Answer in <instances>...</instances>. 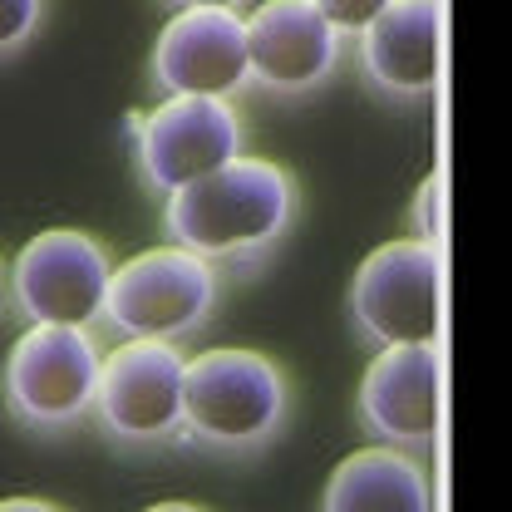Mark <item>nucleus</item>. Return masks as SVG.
I'll return each mask as SVG.
<instances>
[{"mask_svg": "<svg viewBox=\"0 0 512 512\" xmlns=\"http://www.w3.org/2000/svg\"><path fill=\"white\" fill-rule=\"evenodd\" d=\"M301 217L296 178L271 158H232L212 178L163 197V232L173 247L217 271H256Z\"/></svg>", "mask_w": 512, "mask_h": 512, "instance_id": "obj_1", "label": "nucleus"}, {"mask_svg": "<svg viewBox=\"0 0 512 512\" xmlns=\"http://www.w3.org/2000/svg\"><path fill=\"white\" fill-rule=\"evenodd\" d=\"M311 5L325 15V25H330L340 40H355V35H365V30L380 20L394 0H311Z\"/></svg>", "mask_w": 512, "mask_h": 512, "instance_id": "obj_16", "label": "nucleus"}, {"mask_svg": "<svg viewBox=\"0 0 512 512\" xmlns=\"http://www.w3.org/2000/svg\"><path fill=\"white\" fill-rule=\"evenodd\" d=\"M345 311L370 350L389 345H444L448 261L444 247L394 237L355 266Z\"/></svg>", "mask_w": 512, "mask_h": 512, "instance_id": "obj_3", "label": "nucleus"}, {"mask_svg": "<svg viewBox=\"0 0 512 512\" xmlns=\"http://www.w3.org/2000/svg\"><path fill=\"white\" fill-rule=\"evenodd\" d=\"M0 306H5V261H0Z\"/></svg>", "mask_w": 512, "mask_h": 512, "instance_id": "obj_20", "label": "nucleus"}, {"mask_svg": "<svg viewBox=\"0 0 512 512\" xmlns=\"http://www.w3.org/2000/svg\"><path fill=\"white\" fill-rule=\"evenodd\" d=\"M360 74L389 104H424L444 89L448 10L444 0H394L380 20L355 35Z\"/></svg>", "mask_w": 512, "mask_h": 512, "instance_id": "obj_12", "label": "nucleus"}, {"mask_svg": "<svg viewBox=\"0 0 512 512\" xmlns=\"http://www.w3.org/2000/svg\"><path fill=\"white\" fill-rule=\"evenodd\" d=\"M320 512H434V483L424 458L365 444L330 468Z\"/></svg>", "mask_w": 512, "mask_h": 512, "instance_id": "obj_13", "label": "nucleus"}, {"mask_svg": "<svg viewBox=\"0 0 512 512\" xmlns=\"http://www.w3.org/2000/svg\"><path fill=\"white\" fill-rule=\"evenodd\" d=\"M114 256L79 227H50L30 237L5 266V301L25 325H74L94 330L104 316Z\"/></svg>", "mask_w": 512, "mask_h": 512, "instance_id": "obj_7", "label": "nucleus"}, {"mask_svg": "<svg viewBox=\"0 0 512 512\" xmlns=\"http://www.w3.org/2000/svg\"><path fill=\"white\" fill-rule=\"evenodd\" d=\"M168 5H178V10H237V15H247L252 0H168Z\"/></svg>", "mask_w": 512, "mask_h": 512, "instance_id": "obj_18", "label": "nucleus"}, {"mask_svg": "<svg viewBox=\"0 0 512 512\" xmlns=\"http://www.w3.org/2000/svg\"><path fill=\"white\" fill-rule=\"evenodd\" d=\"M45 5H50V0H0V60L20 55V50L40 35Z\"/></svg>", "mask_w": 512, "mask_h": 512, "instance_id": "obj_15", "label": "nucleus"}, {"mask_svg": "<svg viewBox=\"0 0 512 512\" xmlns=\"http://www.w3.org/2000/svg\"><path fill=\"white\" fill-rule=\"evenodd\" d=\"M242 20H247L252 89L276 99H301L335 79L345 40L325 25V15L311 0H256Z\"/></svg>", "mask_w": 512, "mask_h": 512, "instance_id": "obj_11", "label": "nucleus"}, {"mask_svg": "<svg viewBox=\"0 0 512 512\" xmlns=\"http://www.w3.org/2000/svg\"><path fill=\"white\" fill-rule=\"evenodd\" d=\"M148 79L163 99H227L252 89L247 20L237 10H173L153 40Z\"/></svg>", "mask_w": 512, "mask_h": 512, "instance_id": "obj_10", "label": "nucleus"}, {"mask_svg": "<svg viewBox=\"0 0 512 512\" xmlns=\"http://www.w3.org/2000/svg\"><path fill=\"white\" fill-rule=\"evenodd\" d=\"M183 375H188L183 345L119 340L114 350H104L89 419L109 444L133 453L183 444Z\"/></svg>", "mask_w": 512, "mask_h": 512, "instance_id": "obj_6", "label": "nucleus"}, {"mask_svg": "<svg viewBox=\"0 0 512 512\" xmlns=\"http://www.w3.org/2000/svg\"><path fill=\"white\" fill-rule=\"evenodd\" d=\"M409 237L414 242H429V247H444L448 232V173L434 168L419 188H414V207H409Z\"/></svg>", "mask_w": 512, "mask_h": 512, "instance_id": "obj_14", "label": "nucleus"}, {"mask_svg": "<svg viewBox=\"0 0 512 512\" xmlns=\"http://www.w3.org/2000/svg\"><path fill=\"white\" fill-rule=\"evenodd\" d=\"M242 114L227 99H158L133 114V163L143 188L158 197L192 188L242 158Z\"/></svg>", "mask_w": 512, "mask_h": 512, "instance_id": "obj_8", "label": "nucleus"}, {"mask_svg": "<svg viewBox=\"0 0 512 512\" xmlns=\"http://www.w3.org/2000/svg\"><path fill=\"white\" fill-rule=\"evenodd\" d=\"M355 419L375 444L424 458L444 434V345L375 350L355 389Z\"/></svg>", "mask_w": 512, "mask_h": 512, "instance_id": "obj_9", "label": "nucleus"}, {"mask_svg": "<svg viewBox=\"0 0 512 512\" xmlns=\"http://www.w3.org/2000/svg\"><path fill=\"white\" fill-rule=\"evenodd\" d=\"M296 394L286 370L242 345L188 355L183 375V444L212 458H256L291 424Z\"/></svg>", "mask_w": 512, "mask_h": 512, "instance_id": "obj_2", "label": "nucleus"}, {"mask_svg": "<svg viewBox=\"0 0 512 512\" xmlns=\"http://www.w3.org/2000/svg\"><path fill=\"white\" fill-rule=\"evenodd\" d=\"M217 301H222V271L163 242L114 266L99 325L114 340L183 345L212 320Z\"/></svg>", "mask_w": 512, "mask_h": 512, "instance_id": "obj_5", "label": "nucleus"}, {"mask_svg": "<svg viewBox=\"0 0 512 512\" xmlns=\"http://www.w3.org/2000/svg\"><path fill=\"white\" fill-rule=\"evenodd\" d=\"M0 512H64L60 503H50V498H0Z\"/></svg>", "mask_w": 512, "mask_h": 512, "instance_id": "obj_17", "label": "nucleus"}, {"mask_svg": "<svg viewBox=\"0 0 512 512\" xmlns=\"http://www.w3.org/2000/svg\"><path fill=\"white\" fill-rule=\"evenodd\" d=\"M143 512H207L202 503H183V498H168V503H153V508H143Z\"/></svg>", "mask_w": 512, "mask_h": 512, "instance_id": "obj_19", "label": "nucleus"}, {"mask_svg": "<svg viewBox=\"0 0 512 512\" xmlns=\"http://www.w3.org/2000/svg\"><path fill=\"white\" fill-rule=\"evenodd\" d=\"M99 365H104V345L94 330L25 325L5 355V370H0L5 414L30 434L60 439L89 419L94 389H99Z\"/></svg>", "mask_w": 512, "mask_h": 512, "instance_id": "obj_4", "label": "nucleus"}]
</instances>
